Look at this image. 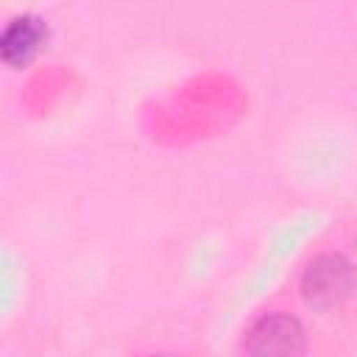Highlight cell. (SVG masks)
I'll return each mask as SVG.
<instances>
[{"instance_id": "obj_1", "label": "cell", "mask_w": 357, "mask_h": 357, "mask_svg": "<svg viewBox=\"0 0 357 357\" xmlns=\"http://www.w3.org/2000/svg\"><path fill=\"white\" fill-rule=\"evenodd\" d=\"M354 284H357L354 265L346 257L329 254V257L315 259L307 268L301 290H304L307 304H312L318 310H329V307H337L340 301H346L351 296Z\"/></svg>"}, {"instance_id": "obj_2", "label": "cell", "mask_w": 357, "mask_h": 357, "mask_svg": "<svg viewBox=\"0 0 357 357\" xmlns=\"http://www.w3.org/2000/svg\"><path fill=\"white\" fill-rule=\"evenodd\" d=\"M243 346L251 354H298L304 351V329L290 315H265L248 329Z\"/></svg>"}, {"instance_id": "obj_3", "label": "cell", "mask_w": 357, "mask_h": 357, "mask_svg": "<svg viewBox=\"0 0 357 357\" xmlns=\"http://www.w3.org/2000/svg\"><path fill=\"white\" fill-rule=\"evenodd\" d=\"M45 36H47V28L42 25V20H36V17H17V20H11L6 25V31H3V39H0L3 61L8 67L28 64L39 53Z\"/></svg>"}]
</instances>
